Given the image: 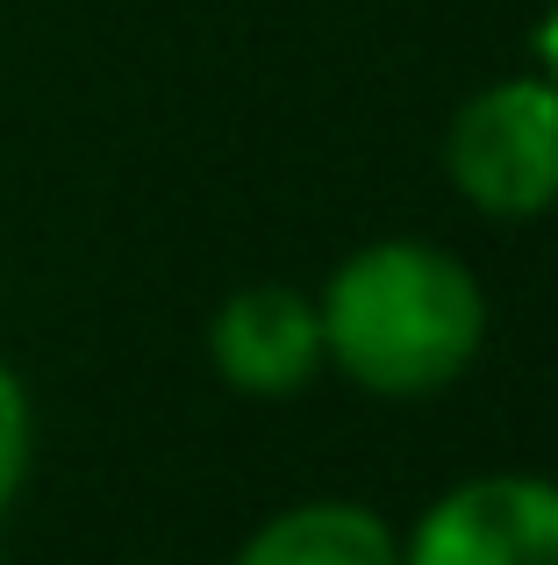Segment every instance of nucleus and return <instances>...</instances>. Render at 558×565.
Here are the masks:
<instances>
[{
	"mask_svg": "<svg viewBox=\"0 0 558 565\" xmlns=\"http://www.w3.org/2000/svg\"><path fill=\"white\" fill-rule=\"evenodd\" d=\"M322 365L379 401H422L473 373L487 344V294L473 265L422 236H379L351 250L315 301Z\"/></svg>",
	"mask_w": 558,
	"mask_h": 565,
	"instance_id": "1",
	"label": "nucleus"
},
{
	"mask_svg": "<svg viewBox=\"0 0 558 565\" xmlns=\"http://www.w3.org/2000/svg\"><path fill=\"white\" fill-rule=\"evenodd\" d=\"M444 180L494 222H537L558 207V86L516 72L459 100L444 129Z\"/></svg>",
	"mask_w": 558,
	"mask_h": 565,
	"instance_id": "2",
	"label": "nucleus"
},
{
	"mask_svg": "<svg viewBox=\"0 0 558 565\" xmlns=\"http://www.w3.org/2000/svg\"><path fill=\"white\" fill-rule=\"evenodd\" d=\"M401 565H558V480L473 472L408 530Z\"/></svg>",
	"mask_w": 558,
	"mask_h": 565,
	"instance_id": "3",
	"label": "nucleus"
},
{
	"mask_svg": "<svg viewBox=\"0 0 558 565\" xmlns=\"http://www.w3.org/2000/svg\"><path fill=\"white\" fill-rule=\"evenodd\" d=\"M208 365L223 373V386L251 401H287L315 380L322 365V316L301 287H237L208 322Z\"/></svg>",
	"mask_w": 558,
	"mask_h": 565,
	"instance_id": "4",
	"label": "nucleus"
},
{
	"mask_svg": "<svg viewBox=\"0 0 558 565\" xmlns=\"http://www.w3.org/2000/svg\"><path fill=\"white\" fill-rule=\"evenodd\" d=\"M229 565H401V537L365 501H293L244 537Z\"/></svg>",
	"mask_w": 558,
	"mask_h": 565,
	"instance_id": "5",
	"label": "nucleus"
},
{
	"mask_svg": "<svg viewBox=\"0 0 558 565\" xmlns=\"http://www.w3.org/2000/svg\"><path fill=\"white\" fill-rule=\"evenodd\" d=\"M29 458H36V415H29V386H22V373H14L8 359H0V515L14 509V494H22Z\"/></svg>",
	"mask_w": 558,
	"mask_h": 565,
	"instance_id": "6",
	"label": "nucleus"
},
{
	"mask_svg": "<svg viewBox=\"0 0 558 565\" xmlns=\"http://www.w3.org/2000/svg\"><path fill=\"white\" fill-rule=\"evenodd\" d=\"M537 72L558 86V0L545 8V22H537Z\"/></svg>",
	"mask_w": 558,
	"mask_h": 565,
	"instance_id": "7",
	"label": "nucleus"
},
{
	"mask_svg": "<svg viewBox=\"0 0 558 565\" xmlns=\"http://www.w3.org/2000/svg\"><path fill=\"white\" fill-rule=\"evenodd\" d=\"M0 565H8V558H0Z\"/></svg>",
	"mask_w": 558,
	"mask_h": 565,
	"instance_id": "8",
	"label": "nucleus"
}]
</instances>
